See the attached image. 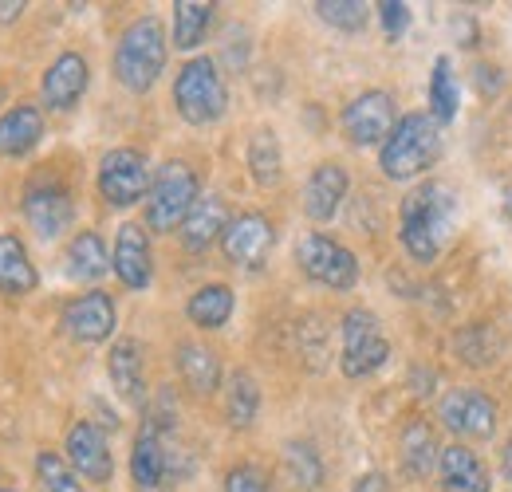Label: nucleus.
Listing matches in <instances>:
<instances>
[{
	"label": "nucleus",
	"instance_id": "f257e3e1",
	"mask_svg": "<svg viewBox=\"0 0 512 492\" xmlns=\"http://www.w3.org/2000/svg\"><path fill=\"white\" fill-rule=\"evenodd\" d=\"M442 154V123L434 115H402L398 126L390 130V138L383 142L379 166L390 182H410L418 174H426Z\"/></svg>",
	"mask_w": 512,
	"mask_h": 492
},
{
	"label": "nucleus",
	"instance_id": "f03ea898",
	"mask_svg": "<svg viewBox=\"0 0 512 492\" xmlns=\"http://www.w3.org/2000/svg\"><path fill=\"white\" fill-rule=\"evenodd\" d=\"M449 225H453V197L446 185L430 182L402 201V245L414 260H422V264L438 260L449 237Z\"/></svg>",
	"mask_w": 512,
	"mask_h": 492
},
{
	"label": "nucleus",
	"instance_id": "7ed1b4c3",
	"mask_svg": "<svg viewBox=\"0 0 512 492\" xmlns=\"http://www.w3.org/2000/svg\"><path fill=\"white\" fill-rule=\"evenodd\" d=\"M162 67H166V32H162V20L142 16V20H134L127 32H123V40L115 48V75H119V83L127 91L142 95V91H150L158 83Z\"/></svg>",
	"mask_w": 512,
	"mask_h": 492
},
{
	"label": "nucleus",
	"instance_id": "20e7f679",
	"mask_svg": "<svg viewBox=\"0 0 512 492\" xmlns=\"http://www.w3.org/2000/svg\"><path fill=\"white\" fill-rule=\"evenodd\" d=\"M193 205H197V174L186 162H166L146 193V229L154 233L182 229Z\"/></svg>",
	"mask_w": 512,
	"mask_h": 492
},
{
	"label": "nucleus",
	"instance_id": "39448f33",
	"mask_svg": "<svg viewBox=\"0 0 512 492\" xmlns=\"http://www.w3.org/2000/svg\"><path fill=\"white\" fill-rule=\"evenodd\" d=\"M174 103H178V115H182L186 123H193V126L217 123V119L225 115V103H229L225 79H221L217 63L209 60V56L186 63V67L178 71V79H174Z\"/></svg>",
	"mask_w": 512,
	"mask_h": 492
},
{
	"label": "nucleus",
	"instance_id": "423d86ee",
	"mask_svg": "<svg viewBox=\"0 0 512 492\" xmlns=\"http://www.w3.org/2000/svg\"><path fill=\"white\" fill-rule=\"evenodd\" d=\"M296 264L308 280H316L331 292H351L355 280H359V260L355 252L323 233H308L300 245H296Z\"/></svg>",
	"mask_w": 512,
	"mask_h": 492
},
{
	"label": "nucleus",
	"instance_id": "0eeeda50",
	"mask_svg": "<svg viewBox=\"0 0 512 492\" xmlns=\"http://www.w3.org/2000/svg\"><path fill=\"white\" fill-rule=\"evenodd\" d=\"M390 359V343H386L379 319L367 308H355L343 315V359L339 367L347 378H367Z\"/></svg>",
	"mask_w": 512,
	"mask_h": 492
},
{
	"label": "nucleus",
	"instance_id": "6e6552de",
	"mask_svg": "<svg viewBox=\"0 0 512 492\" xmlns=\"http://www.w3.org/2000/svg\"><path fill=\"white\" fill-rule=\"evenodd\" d=\"M99 193L107 205H119L127 209L138 197L150 193V166H146V154L119 146L111 150L103 162H99Z\"/></svg>",
	"mask_w": 512,
	"mask_h": 492
},
{
	"label": "nucleus",
	"instance_id": "1a4fd4ad",
	"mask_svg": "<svg viewBox=\"0 0 512 492\" xmlns=\"http://www.w3.org/2000/svg\"><path fill=\"white\" fill-rule=\"evenodd\" d=\"M394 126H398V119H394V103L386 91H363L343 111V134L355 146H379L390 138Z\"/></svg>",
	"mask_w": 512,
	"mask_h": 492
},
{
	"label": "nucleus",
	"instance_id": "9d476101",
	"mask_svg": "<svg viewBox=\"0 0 512 492\" xmlns=\"http://www.w3.org/2000/svg\"><path fill=\"white\" fill-rule=\"evenodd\" d=\"M276 245V229L264 213H241L229 221L221 248H225V260L237 264V268H260L268 260V252Z\"/></svg>",
	"mask_w": 512,
	"mask_h": 492
},
{
	"label": "nucleus",
	"instance_id": "9b49d317",
	"mask_svg": "<svg viewBox=\"0 0 512 492\" xmlns=\"http://www.w3.org/2000/svg\"><path fill=\"white\" fill-rule=\"evenodd\" d=\"M438 418L457 437H493V430H497V406L481 390H449L442 398Z\"/></svg>",
	"mask_w": 512,
	"mask_h": 492
},
{
	"label": "nucleus",
	"instance_id": "f8f14e48",
	"mask_svg": "<svg viewBox=\"0 0 512 492\" xmlns=\"http://www.w3.org/2000/svg\"><path fill=\"white\" fill-rule=\"evenodd\" d=\"M67 461H71V469H75L83 481H95V485H107L111 473H115L107 437H103L99 426H91V422H75V426L67 430Z\"/></svg>",
	"mask_w": 512,
	"mask_h": 492
},
{
	"label": "nucleus",
	"instance_id": "ddd939ff",
	"mask_svg": "<svg viewBox=\"0 0 512 492\" xmlns=\"http://www.w3.org/2000/svg\"><path fill=\"white\" fill-rule=\"evenodd\" d=\"M111 268H115V276L127 284L130 292L150 288V280H154V256H150L146 225L127 221V225L119 229V237H115V252H111Z\"/></svg>",
	"mask_w": 512,
	"mask_h": 492
},
{
	"label": "nucleus",
	"instance_id": "4468645a",
	"mask_svg": "<svg viewBox=\"0 0 512 492\" xmlns=\"http://www.w3.org/2000/svg\"><path fill=\"white\" fill-rule=\"evenodd\" d=\"M24 217H28V225L36 229L40 241H56L64 229H71L75 205H71L64 185L48 182V185L28 189V197H24Z\"/></svg>",
	"mask_w": 512,
	"mask_h": 492
},
{
	"label": "nucleus",
	"instance_id": "2eb2a0df",
	"mask_svg": "<svg viewBox=\"0 0 512 492\" xmlns=\"http://www.w3.org/2000/svg\"><path fill=\"white\" fill-rule=\"evenodd\" d=\"M64 327L75 343H103L115 331V300L107 292H83L67 304Z\"/></svg>",
	"mask_w": 512,
	"mask_h": 492
},
{
	"label": "nucleus",
	"instance_id": "dca6fc26",
	"mask_svg": "<svg viewBox=\"0 0 512 492\" xmlns=\"http://www.w3.org/2000/svg\"><path fill=\"white\" fill-rule=\"evenodd\" d=\"M87 83H91L87 60H83L79 52H64L60 60L48 67V75H44V83H40L44 107H52V111H71V107L83 99Z\"/></svg>",
	"mask_w": 512,
	"mask_h": 492
},
{
	"label": "nucleus",
	"instance_id": "f3484780",
	"mask_svg": "<svg viewBox=\"0 0 512 492\" xmlns=\"http://www.w3.org/2000/svg\"><path fill=\"white\" fill-rule=\"evenodd\" d=\"M347 170L339 162H320L304 185V213L312 221H331L347 197Z\"/></svg>",
	"mask_w": 512,
	"mask_h": 492
},
{
	"label": "nucleus",
	"instance_id": "a211bd4d",
	"mask_svg": "<svg viewBox=\"0 0 512 492\" xmlns=\"http://www.w3.org/2000/svg\"><path fill=\"white\" fill-rule=\"evenodd\" d=\"M229 209H225V201L221 197H197V205L190 209V217H186V225L178 229L182 233V245L190 248V252H205V248L213 245L217 237H225V229H229Z\"/></svg>",
	"mask_w": 512,
	"mask_h": 492
},
{
	"label": "nucleus",
	"instance_id": "6ab92c4d",
	"mask_svg": "<svg viewBox=\"0 0 512 492\" xmlns=\"http://www.w3.org/2000/svg\"><path fill=\"white\" fill-rule=\"evenodd\" d=\"M438 473H442L446 492H489V473H485V465H481L477 453L465 449V445H446V449H442Z\"/></svg>",
	"mask_w": 512,
	"mask_h": 492
},
{
	"label": "nucleus",
	"instance_id": "aec40b11",
	"mask_svg": "<svg viewBox=\"0 0 512 492\" xmlns=\"http://www.w3.org/2000/svg\"><path fill=\"white\" fill-rule=\"evenodd\" d=\"M130 477H134V489L138 492H162V481H166V449H162L154 426H146V430L138 433V441H134Z\"/></svg>",
	"mask_w": 512,
	"mask_h": 492
},
{
	"label": "nucleus",
	"instance_id": "412c9836",
	"mask_svg": "<svg viewBox=\"0 0 512 492\" xmlns=\"http://www.w3.org/2000/svg\"><path fill=\"white\" fill-rule=\"evenodd\" d=\"M44 138V115L40 107H12L4 119H0V154L4 158H20L28 154L36 142Z\"/></svg>",
	"mask_w": 512,
	"mask_h": 492
},
{
	"label": "nucleus",
	"instance_id": "4be33fe9",
	"mask_svg": "<svg viewBox=\"0 0 512 492\" xmlns=\"http://www.w3.org/2000/svg\"><path fill=\"white\" fill-rule=\"evenodd\" d=\"M36 284H40V276L28 260V248L20 245V237L4 233L0 237V292L4 296H28V292H36Z\"/></svg>",
	"mask_w": 512,
	"mask_h": 492
},
{
	"label": "nucleus",
	"instance_id": "5701e85b",
	"mask_svg": "<svg viewBox=\"0 0 512 492\" xmlns=\"http://www.w3.org/2000/svg\"><path fill=\"white\" fill-rule=\"evenodd\" d=\"M233 304H237V300H233V288H225V284H205V288H197L190 296L186 315H190V323H197V327L217 331V327L229 323Z\"/></svg>",
	"mask_w": 512,
	"mask_h": 492
},
{
	"label": "nucleus",
	"instance_id": "b1692460",
	"mask_svg": "<svg viewBox=\"0 0 512 492\" xmlns=\"http://www.w3.org/2000/svg\"><path fill=\"white\" fill-rule=\"evenodd\" d=\"M107 370H111L115 390H119L127 402H142V347H138L134 339H119V343L111 347Z\"/></svg>",
	"mask_w": 512,
	"mask_h": 492
},
{
	"label": "nucleus",
	"instance_id": "393cba45",
	"mask_svg": "<svg viewBox=\"0 0 512 492\" xmlns=\"http://www.w3.org/2000/svg\"><path fill=\"white\" fill-rule=\"evenodd\" d=\"M107 268H111V256H107V245L99 233H79L67 245V272L75 280H99V276H107Z\"/></svg>",
	"mask_w": 512,
	"mask_h": 492
},
{
	"label": "nucleus",
	"instance_id": "a878e982",
	"mask_svg": "<svg viewBox=\"0 0 512 492\" xmlns=\"http://www.w3.org/2000/svg\"><path fill=\"white\" fill-rule=\"evenodd\" d=\"M178 370H182L186 386H193L197 394H213L221 386V363L209 347H197V343L178 347Z\"/></svg>",
	"mask_w": 512,
	"mask_h": 492
},
{
	"label": "nucleus",
	"instance_id": "bb28decb",
	"mask_svg": "<svg viewBox=\"0 0 512 492\" xmlns=\"http://www.w3.org/2000/svg\"><path fill=\"white\" fill-rule=\"evenodd\" d=\"M434 457H438L434 430H430L426 422H410V426L402 430V469H406L410 477H430Z\"/></svg>",
	"mask_w": 512,
	"mask_h": 492
},
{
	"label": "nucleus",
	"instance_id": "cd10ccee",
	"mask_svg": "<svg viewBox=\"0 0 512 492\" xmlns=\"http://www.w3.org/2000/svg\"><path fill=\"white\" fill-rule=\"evenodd\" d=\"M209 24H213V4H201V0H178L174 4V44L182 52H190L205 40Z\"/></svg>",
	"mask_w": 512,
	"mask_h": 492
},
{
	"label": "nucleus",
	"instance_id": "c85d7f7f",
	"mask_svg": "<svg viewBox=\"0 0 512 492\" xmlns=\"http://www.w3.org/2000/svg\"><path fill=\"white\" fill-rule=\"evenodd\" d=\"M249 170H253L256 185L280 182V142L272 130H256L249 138Z\"/></svg>",
	"mask_w": 512,
	"mask_h": 492
},
{
	"label": "nucleus",
	"instance_id": "c756f323",
	"mask_svg": "<svg viewBox=\"0 0 512 492\" xmlns=\"http://www.w3.org/2000/svg\"><path fill=\"white\" fill-rule=\"evenodd\" d=\"M430 115L438 123H453V115H457V87H453V71H449L446 56H438L434 71H430Z\"/></svg>",
	"mask_w": 512,
	"mask_h": 492
},
{
	"label": "nucleus",
	"instance_id": "7c9ffc66",
	"mask_svg": "<svg viewBox=\"0 0 512 492\" xmlns=\"http://www.w3.org/2000/svg\"><path fill=\"white\" fill-rule=\"evenodd\" d=\"M225 410H229V422H233V426H241V430L253 426L256 410H260V390H256V382L249 374H233Z\"/></svg>",
	"mask_w": 512,
	"mask_h": 492
},
{
	"label": "nucleus",
	"instance_id": "2f4dec72",
	"mask_svg": "<svg viewBox=\"0 0 512 492\" xmlns=\"http://www.w3.org/2000/svg\"><path fill=\"white\" fill-rule=\"evenodd\" d=\"M323 24L339 28V32H363L367 28V4L363 0H320L316 4Z\"/></svg>",
	"mask_w": 512,
	"mask_h": 492
},
{
	"label": "nucleus",
	"instance_id": "473e14b6",
	"mask_svg": "<svg viewBox=\"0 0 512 492\" xmlns=\"http://www.w3.org/2000/svg\"><path fill=\"white\" fill-rule=\"evenodd\" d=\"M36 473H40V492H83L75 473L67 469V461L56 457V453H40L36 457Z\"/></svg>",
	"mask_w": 512,
	"mask_h": 492
},
{
	"label": "nucleus",
	"instance_id": "72a5a7b5",
	"mask_svg": "<svg viewBox=\"0 0 512 492\" xmlns=\"http://www.w3.org/2000/svg\"><path fill=\"white\" fill-rule=\"evenodd\" d=\"M288 469H292V477H296L300 485H308V489H316L323 477L320 457H316L312 445H288Z\"/></svg>",
	"mask_w": 512,
	"mask_h": 492
},
{
	"label": "nucleus",
	"instance_id": "f704fd0d",
	"mask_svg": "<svg viewBox=\"0 0 512 492\" xmlns=\"http://www.w3.org/2000/svg\"><path fill=\"white\" fill-rule=\"evenodd\" d=\"M225 492H268V481H264V473L253 469V465H237L225 477Z\"/></svg>",
	"mask_w": 512,
	"mask_h": 492
},
{
	"label": "nucleus",
	"instance_id": "c9c22d12",
	"mask_svg": "<svg viewBox=\"0 0 512 492\" xmlns=\"http://www.w3.org/2000/svg\"><path fill=\"white\" fill-rule=\"evenodd\" d=\"M379 20H383L386 36L398 40V36L406 32V24H410V8L398 4V0H383V4H379Z\"/></svg>",
	"mask_w": 512,
	"mask_h": 492
},
{
	"label": "nucleus",
	"instance_id": "e433bc0d",
	"mask_svg": "<svg viewBox=\"0 0 512 492\" xmlns=\"http://www.w3.org/2000/svg\"><path fill=\"white\" fill-rule=\"evenodd\" d=\"M477 83H481L485 95H489V91H501V75H497V67H477Z\"/></svg>",
	"mask_w": 512,
	"mask_h": 492
},
{
	"label": "nucleus",
	"instance_id": "4c0bfd02",
	"mask_svg": "<svg viewBox=\"0 0 512 492\" xmlns=\"http://www.w3.org/2000/svg\"><path fill=\"white\" fill-rule=\"evenodd\" d=\"M28 4L24 0H0V24H12V20H20V12H24Z\"/></svg>",
	"mask_w": 512,
	"mask_h": 492
},
{
	"label": "nucleus",
	"instance_id": "58836bf2",
	"mask_svg": "<svg viewBox=\"0 0 512 492\" xmlns=\"http://www.w3.org/2000/svg\"><path fill=\"white\" fill-rule=\"evenodd\" d=\"M355 492H383V477H363V485H355Z\"/></svg>",
	"mask_w": 512,
	"mask_h": 492
},
{
	"label": "nucleus",
	"instance_id": "ea45409f",
	"mask_svg": "<svg viewBox=\"0 0 512 492\" xmlns=\"http://www.w3.org/2000/svg\"><path fill=\"white\" fill-rule=\"evenodd\" d=\"M501 469H505V477L512 481V441L505 445V457H501Z\"/></svg>",
	"mask_w": 512,
	"mask_h": 492
},
{
	"label": "nucleus",
	"instance_id": "a19ab883",
	"mask_svg": "<svg viewBox=\"0 0 512 492\" xmlns=\"http://www.w3.org/2000/svg\"><path fill=\"white\" fill-rule=\"evenodd\" d=\"M505 217L512 221V193H505Z\"/></svg>",
	"mask_w": 512,
	"mask_h": 492
},
{
	"label": "nucleus",
	"instance_id": "79ce46f5",
	"mask_svg": "<svg viewBox=\"0 0 512 492\" xmlns=\"http://www.w3.org/2000/svg\"><path fill=\"white\" fill-rule=\"evenodd\" d=\"M0 492H8V489H0Z\"/></svg>",
	"mask_w": 512,
	"mask_h": 492
}]
</instances>
